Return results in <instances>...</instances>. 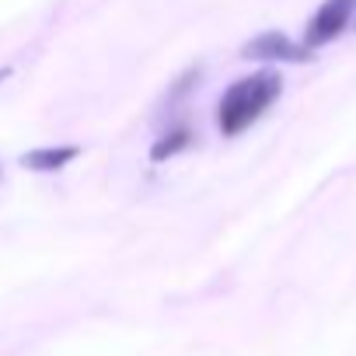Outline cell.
I'll return each mask as SVG.
<instances>
[{"instance_id":"6da1fadb","label":"cell","mask_w":356,"mask_h":356,"mask_svg":"<svg viewBox=\"0 0 356 356\" xmlns=\"http://www.w3.org/2000/svg\"><path fill=\"white\" fill-rule=\"evenodd\" d=\"M283 95V77L276 70H255L248 77H238L220 105H217V126L224 136H241L245 129H252Z\"/></svg>"},{"instance_id":"7a4b0ae2","label":"cell","mask_w":356,"mask_h":356,"mask_svg":"<svg viewBox=\"0 0 356 356\" xmlns=\"http://www.w3.org/2000/svg\"><path fill=\"white\" fill-rule=\"evenodd\" d=\"M353 15H356V0H325L304 32V49H318V46H328L332 39H339L346 32V25L353 22Z\"/></svg>"},{"instance_id":"3957f363","label":"cell","mask_w":356,"mask_h":356,"mask_svg":"<svg viewBox=\"0 0 356 356\" xmlns=\"http://www.w3.org/2000/svg\"><path fill=\"white\" fill-rule=\"evenodd\" d=\"M241 56H245V60H259V63H304V60H311L314 53L304 49V46H297V42H293L290 35H283V32H262V35H255L252 42L241 46Z\"/></svg>"},{"instance_id":"277c9868","label":"cell","mask_w":356,"mask_h":356,"mask_svg":"<svg viewBox=\"0 0 356 356\" xmlns=\"http://www.w3.org/2000/svg\"><path fill=\"white\" fill-rule=\"evenodd\" d=\"M77 157H81V147H77V143L35 147V150H25V154H22V168H29V171H60V168L74 164Z\"/></svg>"},{"instance_id":"5b68a950","label":"cell","mask_w":356,"mask_h":356,"mask_svg":"<svg viewBox=\"0 0 356 356\" xmlns=\"http://www.w3.org/2000/svg\"><path fill=\"white\" fill-rule=\"evenodd\" d=\"M193 140H196V133H193L189 126H175V129L161 133V136L150 143V161H154V164H164L168 157L189 150V147H193Z\"/></svg>"},{"instance_id":"8992f818","label":"cell","mask_w":356,"mask_h":356,"mask_svg":"<svg viewBox=\"0 0 356 356\" xmlns=\"http://www.w3.org/2000/svg\"><path fill=\"white\" fill-rule=\"evenodd\" d=\"M8 77H11V67H0V84H4Z\"/></svg>"}]
</instances>
